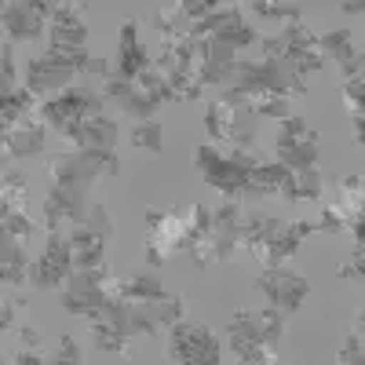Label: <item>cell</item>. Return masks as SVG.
I'll return each instance as SVG.
<instances>
[{"mask_svg": "<svg viewBox=\"0 0 365 365\" xmlns=\"http://www.w3.org/2000/svg\"><path fill=\"white\" fill-rule=\"evenodd\" d=\"M194 165L201 172V179L208 182L212 190H220L223 197H237V194H249V175L259 165L252 150H230V154H220L216 146H197L194 150Z\"/></svg>", "mask_w": 365, "mask_h": 365, "instance_id": "cell-1", "label": "cell"}, {"mask_svg": "<svg viewBox=\"0 0 365 365\" xmlns=\"http://www.w3.org/2000/svg\"><path fill=\"white\" fill-rule=\"evenodd\" d=\"M230 96H307V84L299 73H292L278 58H263V63H237L234 77L227 81Z\"/></svg>", "mask_w": 365, "mask_h": 365, "instance_id": "cell-2", "label": "cell"}, {"mask_svg": "<svg viewBox=\"0 0 365 365\" xmlns=\"http://www.w3.org/2000/svg\"><path fill=\"white\" fill-rule=\"evenodd\" d=\"M117 172L120 165H117L113 150H73V154H58L48 161L51 187H66L81 194H88L99 175H117Z\"/></svg>", "mask_w": 365, "mask_h": 365, "instance_id": "cell-3", "label": "cell"}, {"mask_svg": "<svg viewBox=\"0 0 365 365\" xmlns=\"http://www.w3.org/2000/svg\"><path fill=\"white\" fill-rule=\"evenodd\" d=\"M103 103H106V96H99V91H91L84 84L81 88H66L58 99H51V103L41 106V120H44V125H51L58 135H66L73 125H81V120L99 117Z\"/></svg>", "mask_w": 365, "mask_h": 365, "instance_id": "cell-4", "label": "cell"}, {"mask_svg": "<svg viewBox=\"0 0 365 365\" xmlns=\"http://www.w3.org/2000/svg\"><path fill=\"white\" fill-rule=\"evenodd\" d=\"M168 354L179 365H216L220 361V344L208 329L201 325H187V322H175L172 325V340H168Z\"/></svg>", "mask_w": 365, "mask_h": 365, "instance_id": "cell-5", "label": "cell"}, {"mask_svg": "<svg viewBox=\"0 0 365 365\" xmlns=\"http://www.w3.org/2000/svg\"><path fill=\"white\" fill-rule=\"evenodd\" d=\"M318 161V139L303 117H285L282 135H278V165L289 172H307Z\"/></svg>", "mask_w": 365, "mask_h": 365, "instance_id": "cell-6", "label": "cell"}, {"mask_svg": "<svg viewBox=\"0 0 365 365\" xmlns=\"http://www.w3.org/2000/svg\"><path fill=\"white\" fill-rule=\"evenodd\" d=\"M256 289L270 299L274 311L292 314V311L303 307V299H307V292H311V282L292 274V270H282V267H263V274L256 278Z\"/></svg>", "mask_w": 365, "mask_h": 365, "instance_id": "cell-7", "label": "cell"}, {"mask_svg": "<svg viewBox=\"0 0 365 365\" xmlns=\"http://www.w3.org/2000/svg\"><path fill=\"white\" fill-rule=\"evenodd\" d=\"M205 128L212 139H227V143H245V150H252V110L249 106H230L223 99H212L205 110Z\"/></svg>", "mask_w": 365, "mask_h": 365, "instance_id": "cell-8", "label": "cell"}, {"mask_svg": "<svg viewBox=\"0 0 365 365\" xmlns=\"http://www.w3.org/2000/svg\"><path fill=\"white\" fill-rule=\"evenodd\" d=\"M73 63H70V51H58L48 48L44 55H34L26 63V91H51V88H70L73 81Z\"/></svg>", "mask_w": 365, "mask_h": 365, "instance_id": "cell-9", "label": "cell"}, {"mask_svg": "<svg viewBox=\"0 0 365 365\" xmlns=\"http://www.w3.org/2000/svg\"><path fill=\"white\" fill-rule=\"evenodd\" d=\"M73 274V249H70V237L63 234H48V249L44 256L29 267V282L37 289H55L63 285Z\"/></svg>", "mask_w": 365, "mask_h": 365, "instance_id": "cell-10", "label": "cell"}, {"mask_svg": "<svg viewBox=\"0 0 365 365\" xmlns=\"http://www.w3.org/2000/svg\"><path fill=\"white\" fill-rule=\"evenodd\" d=\"M282 311H237L227 325V332H234V336H245L252 344H263L270 351H278V340H282Z\"/></svg>", "mask_w": 365, "mask_h": 365, "instance_id": "cell-11", "label": "cell"}, {"mask_svg": "<svg viewBox=\"0 0 365 365\" xmlns=\"http://www.w3.org/2000/svg\"><path fill=\"white\" fill-rule=\"evenodd\" d=\"M234 66H237V51L220 44V41H197V88L205 91L208 84H227L234 77Z\"/></svg>", "mask_w": 365, "mask_h": 365, "instance_id": "cell-12", "label": "cell"}, {"mask_svg": "<svg viewBox=\"0 0 365 365\" xmlns=\"http://www.w3.org/2000/svg\"><path fill=\"white\" fill-rule=\"evenodd\" d=\"M88 212H91V208H88V194L66 190V187H51V194L44 197V230H48V234H58L63 220L84 223Z\"/></svg>", "mask_w": 365, "mask_h": 365, "instance_id": "cell-13", "label": "cell"}, {"mask_svg": "<svg viewBox=\"0 0 365 365\" xmlns=\"http://www.w3.org/2000/svg\"><path fill=\"white\" fill-rule=\"evenodd\" d=\"M237 227H241V208L227 197L212 212V263H227L237 252Z\"/></svg>", "mask_w": 365, "mask_h": 365, "instance_id": "cell-14", "label": "cell"}, {"mask_svg": "<svg viewBox=\"0 0 365 365\" xmlns=\"http://www.w3.org/2000/svg\"><path fill=\"white\" fill-rule=\"evenodd\" d=\"M150 70V51L139 44V22L128 19L120 26V48H117V73L120 81H139V73Z\"/></svg>", "mask_w": 365, "mask_h": 365, "instance_id": "cell-15", "label": "cell"}, {"mask_svg": "<svg viewBox=\"0 0 365 365\" xmlns=\"http://www.w3.org/2000/svg\"><path fill=\"white\" fill-rule=\"evenodd\" d=\"M103 96H106L110 103H117L125 113L139 117V120H154V110L161 106V103L150 99L135 81H120V77H113V73L106 77V91H103Z\"/></svg>", "mask_w": 365, "mask_h": 365, "instance_id": "cell-16", "label": "cell"}, {"mask_svg": "<svg viewBox=\"0 0 365 365\" xmlns=\"http://www.w3.org/2000/svg\"><path fill=\"white\" fill-rule=\"evenodd\" d=\"M81 8H84V4H55V11H51V48H58V51L84 48L88 29H84V22L77 19Z\"/></svg>", "mask_w": 365, "mask_h": 365, "instance_id": "cell-17", "label": "cell"}, {"mask_svg": "<svg viewBox=\"0 0 365 365\" xmlns=\"http://www.w3.org/2000/svg\"><path fill=\"white\" fill-rule=\"evenodd\" d=\"M285 223L282 220H274V216H263V212H252V216L237 227V249H245V252H256L259 259L267 256L270 249V241L278 237Z\"/></svg>", "mask_w": 365, "mask_h": 365, "instance_id": "cell-18", "label": "cell"}, {"mask_svg": "<svg viewBox=\"0 0 365 365\" xmlns=\"http://www.w3.org/2000/svg\"><path fill=\"white\" fill-rule=\"evenodd\" d=\"M314 230H318V223H285V227L278 230V237L270 241V249H267V256H263V267H282L285 259H292V256L299 252V241L311 237Z\"/></svg>", "mask_w": 365, "mask_h": 365, "instance_id": "cell-19", "label": "cell"}, {"mask_svg": "<svg viewBox=\"0 0 365 365\" xmlns=\"http://www.w3.org/2000/svg\"><path fill=\"white\" fill-rule=\"evenodd\" d=\"M44 150V128L34 120H22L15 128H4V158H37Z\"/></svg>", "mask_w": 365, "mask_h": 365, "instance_id": "cell-20", "label": "cell"}, {"mask_svg": "<svg viewBox=\"0 0 365 365\" xmlns=\"http://www.w3.org/2000/svg\"><path fill=\"white\" fill-rule=\"evenodd\" d=\"M77 150H113V143H117V125L110 117H88V120H81L77 125V132H73V139H70Z\"/></svg>", "mask_w": 365, "mask_h": 365, "instance_id": "cell-21", "label": "cell"}, {"mask_svg": "<svg viewBox=\"0 0 365 365\" xmlns=\"http://www.w3.org/2000/svg\"><path fill=\"white\" fill-rule=\"evenodd\" d=\"M44 19L34 11V4H4V34L8 41H34L41 34Z\"/></svg>", "mask_w": 365, "mask_h": 365, "instance_id": "cell-22", "label": "cell"}, {"mask_svg": "<svg viewBox=\"0 0 365 365\" xmlns=\"http://www.w3.org/2000/svg\"><path fill=\"white\" fill-rule=\"evenodd\" d=\"M106 237H110V220H106V212L96 205L88 212V220L84 223H73V234H70V249H91V245H106Z\"/></svg>", "mask_w": 365, "mask_h": 365, "instance_id": "cell-23", "label": "cell"}, {"mask_svg": "<svg viewBox=\"0 0 365 365\" xmlns=\"http://www.w3.org/2000/svg\"><path fill=\"white\" fill-rule=\"evenodd\" d=\"M0 278H4V285L29 282V263L22 256V241L8 230H4V241H0Z\"/></svg>", "mask_w": 365, "mask_h": 365, "instance_id": "cell-24", "label": "cell"}, {"mask_svg": "<svg viewBox=\"0 0 365 365\" xmlns=\"http://www.w3.org/2000/svg\"><path fill=\"white\" fill-rule=\"evenodd\" d=\"M354 220H361V194H344V201H332L322 212L318 230H347Z\"/></svg>", "mask_w": 365, "mask_h": 365, "instance_id": "cell-25", "label": "cell"}, {"mask_svg": "<svg viewBox=\"0 0 365 365\" xmlns=\"http://www.w3.org/2000/svg\"><path fill=\"white\" fill-rule=\"evenodd\" d=\"M161 296H168V292L158 282L154 270H143L128 282H117V299H161Z\"/></svg>", "mask_w": 365, "mask_h": 365, "instance_id": "cell-26", "label": "cell"}, {"mask_svg": "<svg viewBox=\"0 0 365 365\" xmlns=\"http://www.w3.org/2000/svg\"><path fill=\"white\" fill-rule=\"evenodd\" d=\"M285 201H314V197H322V179H318V172L314 168H307V172H292L285 182H282V190H278Z\"/></svg>", "mask_w": 365, "mask_h": 365, "instance_id": "cell-27", "label": "cell"}, {"mask_svg": "<svg viewBox=\"0 0 365 365\" xmlns=\"http://www.w3.org/2000/svg\"><path fill=\"white\" fill-rule=\"evenodd\" d=\"M91 340H96V347H99V351L120 354V351H128L132 332H125L120 325H113V322H106V318H96V325H91Z\"/></svg>", "mask_w": 365, "mask_h": 365, "instance_id": "cell-28", "label": "cell"}, {"mask_svg": "<svg viewBox=\"0 0 365 365\" xmlns=\"http://www.w3.org/2000/svg\"><path fill=\"white\" fill-rule=\"evenodd\" d=\"M190 19L182 15V8L179 4H172V8H161L158 15H154V29L165 37V41H179V37H190Z\"/></svg>", "mask_w": 365, "mask_h": 365, "instance_id": "cell-29", "label": "cell"}, {"mask_svg": "<svg viewBox=\"0 0 365 365\" xmlns=\"http://www.w3.org/2000/svg\"><path fill=\"white\" fill-rule=\"evenodd\" d=\"M135 84H139V88L146 91V96L154 99V103H179V99H182L179 91H175V88H172V84H168V81H165L158 70H143Z\"/></svg>", "mask_w": 365, "mask_h": 365, "instance_id": "cell-30", "label": "cell"}, {"mask_svg": "<svg viewBox=\"0 0 365 365\" xmlns=\"http://www.w3.org/2000/svg\"><path fill=\"white\" fill-rule=\"evenodd\" d=\"M29 106H34V91H11L0 103V117H4V125H22Z\"/></svg>", "mask_w": 365, "mask_h": 365, "instance_id": "cell-31", "label": "cell"}, {"mask_svg": "<svg viewBox=\"0 0 365 365\" xmlns=\"http://www.w3.org/2000/svg\"><path fill=\"white\" fill-rule=\"evenodd\" d=\"M0 212H26V175L4 172V205Z\"/></svg>", "mask_w": 365, "mask_h": 365, "instance_id": "cell-32", "label": "cell"}, {"mask_svg": "<svg viewBox=\"0 0 365 365\" xmlns=\"http://www.w3.org/2000/svg\"><path fill=\"white\" fill-rule=\"evenodd\" d=\"M212 41H220V44H227V48H245V44H252L256 41V29L252 26H245L241 19H234V22H227L220 34H212Z\"/></svg>", "mask_w": 365, "mask_h": 365, "instance_id": "cell-33", "label": "cell"}, {"mask_svg": "<svg viewBox=\"0 0 365 365\" xmlns=\"http://www.w3.org/2000/svg\"><path fill=\"white\" fill-rule=\"evenodd\" d=\"M227 340H230V351H234L241 361H249V365L274 361V351L263 347V344H252V340H245V336H234V332H227Z\"/></svg>", "mask_w": 365, "mask_h": 365, "instance_id": "cell-34", "label": "cell"}, {"mask_svg": "<svg viewBox=\"0 0 365 365\" xmlns=\"http://www.w3.org/2000/svg\"><path fill=\"white\" fill-rule=\"evenodd\" d=\"M132 146L150 150V154H161L165 139H161V125H158V120H143V125H135L132 128Z\"/></svg>", "mask_w": 365, "mask_h": 365, "instance_id": "cell-35", "label": "cell"}, {"mask_svg": "<svg viewBox=\"0 0 365 365\" xmlns=\"http://www.w3.org/2000/svg\"><path fill=\"white\" fill-rule=\"evenodd\" d=\"M150 314L158 318V325H175L182 318V296H161V299H146Z\"/></svg>", "mask_w": 365, "mask_h": 365, "instance_id": "cell-36", "label": "cell"}, {"mask_svg": "<svg viewBox=\"0 0 365 365\" xmlns=\"http://www.w3.org/2000/svg\"><path fill=\"white\" fill-rule=\"evenodd\" d=\"M259 19H282V22H303V8L299 4H267V0H256L249 4Z\"/></svg>", "mask_w": 365, "mask_h": 365, "instance_id": "cell-37", "label": "cell"}, {"mask_svg": "<svg viewBox=\"0 0 365 365\" xmlns=\"http://www.w3.org/2000/svg\"><path fill=\"white\" fill-rule=\"evenodd\" d=\"M361 322H365V314H361V307H358V314H354V325H351V336H347V344L340 347L336 361H344V365H354V361H361Z\"/></svg>", "mask_w": 365, "mask_h": 365, "instance_id": "cell-38", "label": "cell"}, {"mask_svg": "<svg viewBox=\"0 0 365 365\" xmlns=\"http://www.w3.org/2000/svg\"><path fill=\"white\" fill-rule=\"evenodd\" d=\"M282 41L285 44H292V48H307V51H314V34L303 22H285V34H282Z\"/></svg>", "mask_w": 365, "mask_h": 365, "instance_id": "cell-39", "label": "cell"}, {"mask_svg": "<svg viewBox=\"0 0 365 365\" xmlns=\"http://www.w3.org/2000/svg\"><path fill=\"white\" fill-rule=\"evenodd\" d=\"M0 220H4V230H8V234H15V237H22V241L37 234V227L29 223L22 212H0Z\"/></svg>", "mask_w": 365, "mask_h": 365, "instance_id": "cell-40", "label": "cell"}, {"mask_svg": "<svg viewBox=\"0 0 365 365\" xmlns=\"http://www.w3.org/2000/svg\"><path fill=\"white\" fill-rule=\"evenodd\" d=\"M103 252H106V245L77 249L73 252V270H96V267H103Z\"/></svg>", "mask_w": 365, "mask_h": 365, "instance_id": "cell-41", "label": "cell"}, {"mask_svg": "<svg viewBox=\"0 0 365 365\" xmlns=\"http://www.w3.org/2000/svg\"><path fill=\"white\" fill-rule=\"evenodd\" d=\"M51 361H63V365H77V361H84V354H81V347L70 340V336H63L58 340V351H55V358Z\"/></svg>", "mask_w": 365, "mask_h": 365, "instance_id": "cell-42", "label": "cell"}, {"mask_svg": "<svg viewBox=\"0 0 365 365\" xmlns=\"http://www.w3.org/2000/svg\"><path fill=\"white\" fill-rule=\"evenodd\" d=\"M361 91H365L361 77H354V81H344V99H347L351 113H361Z\"/></svg>", "mask_w": 365, "mask_h": 365, "instance_id": "cell-43", "label": "cell"}, {"mask_svg": "<svg viewBox=\"0 0 365 365\" xmlns=\"http://www.w3.org/2000/svg\"><path fill=\"white\" fill-rule=\"evenodd\" d=\"M179 8H182V15H187L190 22H201L205 15H212L216 4H212V0H187V4H179Z\"/></svg>", "mask_w": 365, "mask_h": 365, "instance_id": "cell-44", "label": "cell"}, {"mask_svg": "<svg viewBox=\"0 0 365 365\" xmlns=\"http://www.w3.org/2000/svg\"><path fill=\"white\" fill-rule=\"evenodd\" d=\"M336 274H340V278H358V282H361V274H365V259H361V245H354V256H351V259H347V263H344V267H340Z\"/></svg>", "mask_w": 365, "mask_h": 365, "instance_id": "cell-45", "label": "cell"}, {"mask_svg": "<svg viewBox=\"0 0 365 365\" xmlns=\"http://www.w3.org/2000/svg\"><path fill=\"white\" fill-rule=\"evenodd\" d=\"M0 73H4V96H11L15 84V63H11V44L4 41V55H0Z\"/></svg>", "mask_w": 365, "mask_h": 365, "instance_id": "cell-46", "label": "cell"}, {"mask_svg": "<svg viewBox=\"0 0 365 365\" xmlns=\"http://www.w3.org/2000/svg\"><path fill=\"white\" fill-rule=\"evenodd\" d=\"M22 307H26V299H22V296H19V299H11V303L4 299V307H0V325L11 329V322H15V314H19Z\"/></svg>", "mask_w": 365, "mask_h": 365, "instance_id": "cell-47", "label": "cell"}, {"mask_svg": "<svg viewBox=\"0 0 365 365\" xmlns=\"http://www.w3.org/2000/svg\"><path fill=\"white\" fill-rule=\"evenodd\" d=\"M19 340H22V347L41 351V332H37L34 325H19Z\"/></svg>", "mask_w": 365, "mask_h": 365, "instance_id": "cell-48", "label": "cell"}, {"mask_svg": "<svg viewBox=\"0 0 365 365\" xmlns=\"http://www.w3.org/2000/svg\"><path fill=\"white\" fill-rule=\"evenodd\" d=\"M11 361H15V365H34V361H48V358H44L41 351H34V347H22Z\"/></svg>", "mask_w": 365, "mask_h": 365, "instance_id": "cell-49", "label": "cell"}, {"mask_svg": "<svg viewBox=\"0 0 365 365\" xmlns=\"http://www.w3.org/2000/svg\"><path fill=\"white\" fill-rule=\"evenodd\" d=\"M340 187H344V194H361V175H344Z\"/></svg>", "mask_w": 365, "mask_h": 365, "instance_id": "cell-50", "label": "cell"}, {"mask_svg": "<svg viewBox=\"0 0 365 365\" xmlns=\"http://www.w3.org/2000/svg\"><path fill=\"white\" fill-rule=\"evenodd\" d=\"M354 143H358V146L365 143V117H361V113H354Z\"/></svg>", "mask_w": 365, "mask_h": 365, "instance_id": "cell-51", "label": "cell"}, {"mask_svg": "<svg viewBox=\"0 0 365 365\" xmlns=\"http://www.w3.org/2000/svg\"><path fill=\"white\" fill-rule=\"evenodd\" d=\"M347 15H361V0H347V4H340Z\"/></svg>", "mask_w": 365, "mask_h": 365, "instance_id": "cell-52", "label": "cell"}]
</instances>
